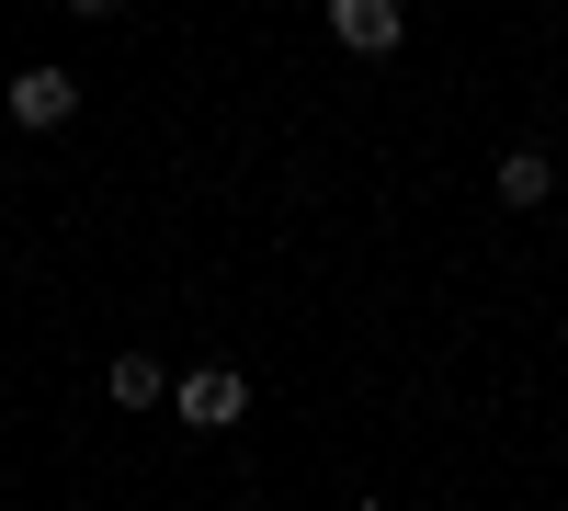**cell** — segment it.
I'll return each mask as SVG.
<instances>
[{
	"instance_id": "6da1fadb",
	"label": "cell",
	"mask_w": 568,
	"mask_h": 511,
	"mask_svg": "<svg viewBox=\"0 0 568 511\" xmlns=\"http://www.w3.org/2000/svg\"><path fill=\"white\" fill-rule=\"evenodd\" d=\"M0 114H12L23 136H58L80 114V69H12V80H0Z\"/></svg>"
},
{
	"instance_id": "7a4b0ae2",
	"label": "cell",
	"mask_w": 568,
	"mask_h": 511,
	"mask_svg": "<svg viewBox=\"0 0 568 511\" xmlns=\"http://www.w3.org/2000/svg\"><path fill=\"white\" fill-rule=\"evenodd\" d=\"M240 409H251V376H240V364H194V376H182V421H194V432H227Z\"/></svg>"
},
{
	"instance_id": "3957f363",
	"label": "cell",
	"mask_w": 568,
	"mask_h": 511,
	"mask_svg": "<svg viewBox=\"0 0 568 511\" xmlns=\"http://www.w3.org/2000/svg\"><path fill=\"white\" fill-rule=\"evenodd\" d=\"M329 34H342L353 58H398V34H409V12H398V0H329Z\"/></svg>"
},
{
	"instance_id": "277c9868",
	"label": "cell",
	"mask_w": 568,
	"mask_h": 511,
	"mask_svg": "<svg viewBox=\"0 0 568 511\" xmlns=\"http://www.w3.org/2000/svg\"><path fill=\"white\" fill-rule=\"evenodd\" d=\"M103 398H114V409H160V398H171V364H160V352H114V364H103Z\"/></svg>"
},
{
	"instance_id": "5b68a950",
	"label": "cell",
	"mask_w": 568,
	"mask_h": 511,
	"mask_svg": "<svg viewBox=\"0 0 568 511\" xmlns=\"http://www.w3.org/2000/svg\"><path fill=\"white\" fill-rule=\"evenodd\" d=\"M489 182H500V205H546V194H557V160L524 136V149H500V171H489Z\"/></svg>"
},
{
	"instance_id": "8992f818",
	"label": "cell",
	"mask_w": 568,
	"mask_h": 511,
	"mask_svg": "<svg viewBox=\"0 0 568 511\" xmlns=\"http://www.w3.org/2000/svg\"><path fill=\"white\" fill-rule=\"evenodd\" d=\"M69 12H80V23H103V12H125V0H69Z\"/></svg>"
},
{
	"instance_id": "52a82bcc",
	"label": "cell",
	"mask_w": 568,
	"mask_h": 511,
	"mask_svg": "<svg viewBox=\"0 0 568 511\" xmlns=\"http://www.w3.org/2000/svg\"><path fill=\"white\" fill-rule=\"evenodd\" d=\"M557 205H568V160H557Z\"/></svg>"
}]
</instances>
